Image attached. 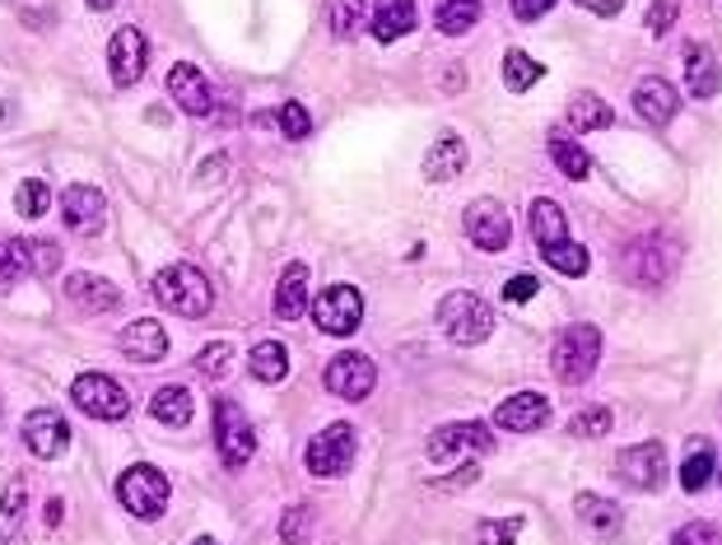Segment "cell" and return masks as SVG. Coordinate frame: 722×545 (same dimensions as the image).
<instances>
[{"label": "cell", "mask_w": 722, "mask_h": 545, "mask_svg": "<svg viewBox=\"0 0 722 545\" xmlns=\"http://www.w3.org/2000/svg\"><path fill=\"white\" fill-rule=\"evenodd\" d=\"M322 382H327L331 397H341V401H364V397L378 388V369H373L369 354L345 350V354H336L327 369H322Z\"/></svg>", "instance_id": "cell-11"}, {"label": "cell", "mask_w": 722, "mask_h": 545, "mask_svg": "<svg viewBox=\"0 0 722 545\" xmlns=\"http://www.w3.org/2000/svg\"><path fill=\"white\" fill-rule=\"evenodd\" d=\"M616 429V415H611V405H588V411H578L569 420V434L574 439H606Z\"/></svg>", "instance_id": "cell-41"}, {"label": "cell", "mask_w": 722, "mask_h": 545, "mask_svg": "<svg viewBox=\"0 0 722 545\" xmlns=\"http://www.w3.org/2000/svg\"><path fill=\"white\" fill-rule=\"evenodd\" d=\"M550 158H555V168L564 177H574V182H582V177L592 173V154L582 150V145H574L569 135H559V131L550 135Z\"/></svg>", "instance_id": "cell-35"}, {"label": "cell", "mask_w": 722, "mask_h": 545, "mask_svg": "<svg viewBox=\"0 0 722 545\" xmlns=\"http://www.w3.org/2000/svg\"><path fill=\"white\" fill-rule=\"evenodd\" d=\"M10 261L19 276H56L61 247L52 238H10Z\"/></svg>", "instance_id": "cell-22"}, {"label": "cell", "mask_w": 722, "mask_h": 545, "mask_svg": "<svg viewBox=\"0 0 722 545\" xmlns=\"http://www.w3.org/2000/svg\"><path fill=\"white\" fill-rule=\"evenodd\" d=\"M149 415L168 424V429H183L192 424V392L187 388H177V382H168V388H159L149 397Z\"/></svg>", "instance_id": "cell-31"}, {"label": "cell", "mask_w": 722, "mask_h": 545, "mask_svg": "<svg viewBox=\"0 0 722 545\" xmlns=\"http://www.w3.org/2000/svg\"><path fill=\"white\" fill-rule=\"evenodd\" d=\"M65 299H71L80 312H112V308H122V289L103 276L75 270V276H65Z\"/></svg>", "instance_id": "cell-20"}, {"label": "cell", "mask_w": 722, "mask_h": 545, "mask_svg": "<svg viewBox=\"0 0 722 545\" xmlns=\"http://www.w3.org/2000/svg\"><path fill=\"white\" fill-rule=\"evenodd\" d=\"M540 75H546V65L532 61L527 52H504V84L513 89V94H527Z\"/></svg>", "instance_id": "cell-38"}, {"label": "cell", "mask_w": 722, "mask_h": 545, "mask_svg": "<svg viewBox=\"0 0 722 545\" xmlns=\"http://www.w3.org/2000/svg\"><path fill=\"white\" fill-rule=\"evenodd\" d=\"M117 350L131 359V363H159L168 354V336L164 327L154 322V317H141V322H131L117 340Z\"/></svg>", "instance_id": "cell-21"}, {"label": "cell", "mask_w": 722, "mask_h": 545, "mask_svg": "<svg viewBox=\"0 0 722 545\" xmlns=\"http://www.w3.org/2000/svg\"><path fill=\"white\" fill-rule=\"evenodd\" d=\"M466 173V141L462 135H439L434 145H429V154H424V177L429 182H457Z\"/></svg>", "instance_id": "cell-25"}, {"label": "cell", "mask_w": 722, "mask_h": 545, "mask_svg": "<svg viewBox=\"0 0 722 545\" xmlns=\"http://www.w3.org/2000/svg\"><path fill=\"white\" fill-rule=\"evenodd\" d=\"M117 6V0H89V10H112Z\"/></svg>", "instance_id": "cell-52"}, {"label": "cell", "mask_w": 722, "mask_h": 545, "mask_svg": "<svg viewBox=\"0 0 722 545\" xmlns=\"http://www.w3.org/2000/svg\"><path fill=\"white\" fill-rule=\"evenodd\" d=\"M24 448L33 452L38 462L61 457V452L71 448V424H65V415L52 411V405H38V411H29L24 415Z\"/></svg>", "instance_id": "cell-14"}, {"label": "cell", "mask_w": 722, "mask_h": 545, "mask_svg": "<svg viewBox=\"0 0 722 545\" xmlns=\"http://www.w3.org/2000/svg\"><path fill=\"white\" fill-rule=\"evenodd\" d=\"M312 527H318V513H312L308 504H289L285 517H280V541L285 545H308Z\"/></svg>", "instance_id": "cell-40"}, {"label": "cell", "mask_w": 722, "mask_h": 545, "mask_svg": "<svg viewBox=\"0 0 722 545\" xmlns=\"http://www.w3.org/2000/svg\"><path fill=\"white\" fill-rule=\"evenodd\" d=\"M536 289H540V280L523 270V276H513V280L504 285V299H508V304H527V299H536Z\"/></svg>", "instance_id": "cell-47"}, {"label": "cell", "mask_w": 722, "mask_h": 545, "mask_svg": "<svg viewBox=\"0 0 722 545\" xmlns=\"http://www.w3.org/2000/svg\"><path fill=\"white\" fill-rule=\"evenodd\" d=\"M564 126H569L574 135H592V131L616 126V112H611L606 99H597L592 89H578V94L569 99V107H564Z\"/></svg>", "instance_id": "cell-23"}, {"label": "cell", "mask_w": 722, "mask_h": 545, "mask_svg": "<svg viewBox=\"0 0 722 545\" xmlns=\"http://www.w3.org/2000/svg\"><path fill=\"white\" fill-rule=\"evenodd\" d=\"M616 475L635 490H658L667 481V448L662 443H635L616 457Z\"/></svg>", "instance_id": "cell-15"}, {"label": "cell", "mask_w": 722, "mask_h": 545, "mask_svg": "<svg viewBox=\"0 0 722 545\" xmlns=\"http://www.w3.org/2000/svg\"><path fill=\"white\" fill-rule=\"evenodd\" d=\"M247 373L257 382H285L289 378V350L280 340H257L252 354H247Z\"/></svg>", "instance_id": "cell-30"}, {"label": "cell", "mask_w": 722, "mask_h": 545, "mask_svg": "<svg viewBox=\"0 0 722 545\" xmlns=\"http://www.w3.org/2000/svg\"><path fill=\"white\" fill-rule=\"evenodd\" d=\"M56 522H61V498H52V504H48V527H56Z\"/></svg>", "instance_id": "cell-51"}, {"label": "cell", "mask_w": 722, "mask_h": 545, "mask_svg": "<svg viewBox=\"0 0 722 545\" xmlns=\"http://www.w3.org/2000/svg\"><path fill=\"white\" fill-rule=\"evenodd\" d=\"M462 229L471 238V247H481V253H504L513 243V219L499 200H471L466 215H462Z\"/></svg>", "instance_id": "cell-12"}, {"label": "cell", "mask_w": 722, "mask_h": 545, "mask_svg": "<svg viewBox=\"0 0 722 545\" xmlns=\"http://www.w3.org/2000/svg\"><path fill=\"white\" fill-rule=\"evenodd\" d=\"M550 10H555V0H513V19H523V24H536V19Z\"/></svg>", "instance_id": "cell-48"}, {"label": "cell", "mask_w": 722, "mask_h": 545, "mask_svg": "<svg viewBox=\"0 0 722 545\" xmlns=\"http://www.w3.org/2000/svg\"><path fill=\"white\" fill-rule=\"evenodd\" d=\"M494 424L508 429V434H536V429L550 424V401L540 392H517L508 401H499V411H494Z\"/></svg>", "instance_id": "cell-18"}, {"label": "cell", "mask_w": 722, "mask_h": 545, "mask_svg": "<svg viewBox=\"0 0 722 545\" xmlns=\"http://www.w3.org/2000/svg\"><path fill=\"white\" fill-rule=\"evenodd\" d=\"M61 215H65V229L99 234L107 224V196L99 187H89V182H71V187L61 192Z\"/></svg>", "instance_id": "cell-16"}, {"label": "cell", "mask_w": 722, "mask_h": 545, "mask_svg": "<svg viewBox=\"0 0 722 545\" xmlns=\"http://www.w3.org/2000/svg\"><path fill=\"white\" fill-rule=\"evenodd\" d=\"M369 29L378 42H396L415 29V0H378L369 14Z\"/></svg>", "instance_id": "cell-27"}, {"label": "cell", "mask_w": 722, "mask_h": 545, "mask_svg": "<svg viewBox=\"0 0 722 545\" xmlns=\"http://www.w3.org/2000/svg\"><path fill=\"white\" fill-rule=\"evenodd\" d=\"M192 545H219V541H210V536H196V541H192Z\"/></svg>", "instance_id": "cell-53"}, {"label": "cell", "mask_w": 722, "mask_h": 545, "mask_svg": "<svg viewBox=\"0 0 722 545\" xmlns=\"http://www.w3.org/2000/svg\"><path fill=\"white\" fill-rule=\"evenodd\" d=\"M527 229H532L536 247H550V243H559V238H569V219H564L559 200L536 196V200H532V215H527Z\"/></svg>", "instance_id": "cell-28"}, {"label": "cell", "mask_w": 722, "mask_h": 545, "mask_svg": "<svg viewBox=\"0 0 722 545\" xmlns=\"http://www.w3.org/2000/svg\"><path fill=\"white\" fill-rule=\"evenodd\" d=\"M481 0H439V14H434V24H439V33H447V38H462V33H471L481 24Z\"/></svg>", "instance_id": "cell-32"}, {"label": "cell", "mask_w": 722, "mask_h": 545, "mask_svg": "<svg viewBox=\"0 0 722 545\" xmlns=\"http://www.w3.org/2000/svg\"><path fill=\"white\" fill-rule=\"evenodd\" d=\"M517 536H523V517L481 522V527H476V541H481V545H517Z\"/></svg>", "instance_id": "cell-43"}, {"label": "cell", "mask_w": 722, "mask_h": 545, "mask_svg": "<svg viewBox=\"0 0 722 545\" xmlns=\"http://www.w3.org/2000/svg\"><path fill=\"white\" fill-rule=\"evenodd\" d=\"M196 369L206 373V378H229V369H234V346H229V340H210V346H200Z\"/></svg>", "instance_id": "cell-42"}, {"label": "cell", "mask_w": 722, "mask_h": 545, "mask_svg": "<svg viewBox=\"0 0 722 545\" xmlns=\"http://www.w3.org/2000/svg\"><path fill=\"white\" fill-rule=\"evenodd\" d=\"M709 481H713V443L690 439L685 462H681V490H685V494H699Z\"/></svg>", "instance_id": "cell-33"}, {"label": "cell", "mask_w": 722, "mask_h": 545, "mask_svg": "<svg viewBox=\"0 0 722 545\" xmlns=\"http://www.w3.org/2000/svg\"><path fill=\"white\" fill-rule=\"evenodd\" d=\"M540 257H546L550 270H559V276H569V280L588 276V261H592L588 247L574 243V238H559V243H550V247H540Z\"/></svg>", "instance_id": "cell-34"}, {"label": "cell", "mask_w": 722, "mask_h": 545, "mask_svg": "<svg viewBox=\"0 0 722 545\" xmlns=\"http://www.w3.org/2000/svg\"><path fill=\"white\" fill-rule=\"evenodd\" d=\"M675 261H681V253H675V243L667 238V234H643V238H635L620 253V276L629 280V285H662L671 270H675Z\"/></svg>", "instance_id": "cell-5"}, {"label": "cell", "mask_w": 722, "mask_h": 545, "mask_svg": "<svg viewBox=\"0 0 722 545\" xmlns=\"http://www.w3.org/2000/svg\"><path fill=\"white\" fill-rule=\"evenodd\" d=\"M685 89L694 99H713L722 89V71H718V61H713L709 48H690L685 52Z\"/></svg>", "instance_id": "cell-29"}, {"label": "cell", "mask_w": 722, "mask_h": 545, "mask_svg": "<svg viewBox=\"0 0 722 545\" xmlns=\"http://www.w3.org/2000/svg\"><path fill=\"white\" fill-rule=\"evenodd\" d=\"M312 322H318V331L327 336H354L359 322H364V294H359L354 285H327L318 299L308 304Z\"/></svg>", "instance_id": "cell-9"}, {"label": "cell", "mask_w": 722, "mask_h": 545, "mask_svg": "<svg viewBox=\"0 0 722 545\" xmlns=\"http://www.w3.org/2000/svg\"><path fill=\"white\" fill-rule=\"evenodd\" d=\"M24 508H29V490L24 481H10L6 498H0V545H10L19 536V522H24Z\"/></svg>", "instance_id": "cell-36"}, {"label": "cell", "mask_w": 722, "mask_h": 545, "mask_svg": "<svg viewBox=\"0 0 722 545\" xmlns=\"http://www.w3.org/2000/svg\"><path fill=\"white\" fill-rule=\"evenodd\" d=\"M671 545H722V536L713 522H685V527L671 536Z\"/></svg>", "instance_id": "cell-45"}, {"label": "cell", "mask_w": 722, "mask_h": 545, "mask_svg": "<svg viewBox=\"0 0 722 545\" xmlns=\"http://www.w3.org/2000/svg\"><path fill=\"white\" fill-rule=\"evenodd\" d=\"M424 452H429V462H439V466H476L481 457L494 452V434L481 420H457V424L434 429Z\"/></svg>", "instance_id": "cell-3"}, {"label": "cell", "mask_w": 722, "mask_h": 545, "mask_svg": "<svg viewBox=\"0 0 722 545\" xmlns=\"http://www.w3.org/2000/svg\"><path fill=\"white\" fill-rule=\"evenodd\" d=\"M574 6H582L588 14H601V19H611V14H620V10H625V0H574Z\"/></svg>", "instance_id": "cell-49"}, {"label": "cell", "mask_w": 722, "mask_h": 545, "mask_svg": "<svg viewBox=\"0 0 722 545\" xmlns=\"http://www.w3.org/2000/svg\"><path fill=\"white\" fill-rule=\"evenodd\" d=\"M215 448H219V457L229 471H243L247 462H252V452H257V429L252 420L243 415V405L238 401H215Z\"/></svg>", "instance_id": "cell-7"}, {"label": "cell", "mask_w": 722, "mask_h": 545, "mask_svg": "<svg viewBox=\"0 0 722 545\" xmlns=\"http://www.w3.org/2000/svg\"><path fill=\"white\" fill-rule=\"evenodd\" d=\"M303 312H308V266L289 261L280 270V285H276V317L280 322H299Z\"/></svg>", "instance_id": "cell-26"}, {"label": "cell", "mask_w": 722, "mask_h": 545, "mask_svg": "<svg viewBox=\"0 0 722 545\" xmlns=\"http://www.w3.org/2000/svg\"><path fill=\"white\" fill-rule=\"evenodd\" d=\"M601 363V331L592 322H574L555 336V350H550V373L564 382V388H578L588 382Z\"/></svg>", "instance_id": "cell-2"}, {"label": "cell", "mask_w": 722, "mask_h": 545, "mask_svg": "<svg viewBox=\"0 0 722 545\" xmlns=\"http://www.w3.org/2000/svg\"><path fill=\"white\" fill-rule=\"evenodd\" d=\"M168 99L183 107L187 117H210V112H215V94H210L206 75H200L196 65H187V61H177L168 71Z\"/></svg>", "instance_id": "cell-17"}, {"label": "cell", "mask_w": 722, "mask_h": 545, "mask_svg": "<svg viewBox=\"0 0 722 545\" xmlns=\"http://www.w3.org/2000/svg\"><path fill=\"white\" fill-rule=\"evenodd\" d=\"M19 270H14V261H10V243H0V285L6 280H14Z\"/></svg>", "instance_id": "cell-50"}, {"label": "cell", "mask_w": 722, "mask_h": 545, "mask_svg": "<svg viewBox=\"0 0 722 545\" xmlns=\"http://www.w3.org/2000/svg\"><path fill=\"white\" fill-rule=\"evenodd\" d=\"M71 401L80 405L84 415H94V420H126L131 411V397L117 378H107V373H80L71 382Z\"/></svg>", "instance_id": "cell-10"}, {"label": "cell", "mask_w": 722, "mask_h": 545, "mask_svg": "<svg viewBox=\"0 0 722 545\" xmlns=\"http://www.w3.org/2000/svg\"><path fill=\"white\" fill-rule=\"evenodd\" d=\"M154 299H159L168 312H177V317H192V322H200V317H210L215 289H210V280L200 276L196 266H187V261H173V266H164L159 276H154Z\"/></svg>", "instance_id": "cell-1"}, {"label": "cell", "mask_w": 722, "mask_h": 545, "mask_svg": "<svg viewBox=\"0 0 722 545\" xmlns=\"http://www.w3.org/2000/svg\"><path fill=\"white\" fill-rule=\"evenodd\" d=\"M439 331L447 340H457V346H481V340H489V331H494V312L481 294L453 289L439 299Z\"/></svg>", "instance_id": "cell-4"}, {"label": "cell", "mask_w": 722, "mask_h": 545, "mask_svg": "<svg viewBox=\"0 0 722 545\" xmlns=\"http://www.w3.org/2000/svg\"><path fill=\"white\" fill-rule=\"evenodd\" d=\"M675 10H681V0H652V10H648V33L662 38V33L675 24Z\"/></svg>", "instance_id": "cell-46"}, {"label": "cell", "mask_w": 722, "mask_h": 545, "mask_svg": "<svg viewBox=\"0 0 722 545\" xmlns=\"http://www.w3.org/2000/svg\"><path fill=\"white\" fill-rule=\"evenodd\" d=\"M635 112L648 126H671V117L681 112V94L671 89V80L648 75V80L635 84Z\"/></svg>", "instance_id": "cell-19"}, {"label": "cell", "mask_w": 722, "mask_h": 545, "mask_svg": "<svg viewBox=\"0 0 722 545\" xmlns=\"http://www.w3.org/2000/svg\"><path fill=\"white\" fill-rule=\"evenodd\" d=\"M145 65H149V42H145L141 29L126 24V29L112 33V42H107V75H112V84H117V89L141 84Z\"/></svg>", "instance_id": "cell-13"}, {"label": "cell", "mask_w": 722, "mask_h": 545, "mask_svg": "<svg viewBox=\"0 0 722 545\" xmlns=\"http://www.w3.org/2000/svg\"><path fill=\"white\" fill-rule=\"evenodd\" d=\"M364 24H369V6H364V0H331V33L341 42L359 38V29H364Z\"/></svg>", "instance_id": "cell-37"}, {"label": "cell", "mask_w": 722, "mask_h": 545, "mask_svg": "<svg viewBox=\"0 0 722 545\" xmlns=\"http://www.w3.org/2000/svg\"><path fill=\"white\" fill-rule=\"evenodd\" d=\"M350 462H354V429L345 420L318 429V434L308 439V448H303V466H308V475H318V481H336V475H345Z\"/></svg>", "instance_id": "cell-6"}, {"label": "cell", "mask_w": 722, "mask_h": 545, "mask_svg": "<svg viewBox=\"0 0 722 545\" xmlns=\"http://www.w3.org/2000/svg\"><path fill=\"white\" fill-rule=\"evenodd\" d=\"M117 498H122V508L131 517H141V522L164 517V508H168V481H164V471H154V466H126L122 481H117Z\"/></svg>", "instance_id": "cell-8"}, {"label": "cell", "mask_w": 722, "mask_h": 545, "mask_svg": "<svg viewBox=\"0 0 722 545\" xmlns=\"http://www.w3.org/2000/svg\"><path fill=\"white\" fill-rule=\"evenodd\" d=\"M276 117H280V135H285V141H303V135L312 131V117H308L303 103H285Z\"/></svg>", "instance_id": "cell-44"}, {"label": "cell", "mask_w": 722, "mask_h": 545, "mask_svg": "<svg viewBox=\"0 0 722 545\" xmlns=\"http://www.w3.org/2000/svg\"><path fill=\"white\" fill-rule=\"evenodd\" d=\"M574 513H578L582 527H592V532L606 536V541H616L620 527H625V513H620L616 498H601V494H592V490L574 494Z\"/></svg>", "instance_id": "cell-24"}, {"label": "cell", "mask_w": 722, "mask_h": 545, "mask_svg": "<svg viewBox=\"0 0 722 545\" xmlns=\"http://www.w3.org/2000/svg\"><path fill=\"white\" fill-rule=\"evenodd\" d=\"M48 206H52L48 182H42V177H24V182H19V192H14L19 219H42V215H48Z\"/></svg>", "instance_id": "cell-39"}]
</instances>
